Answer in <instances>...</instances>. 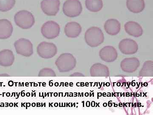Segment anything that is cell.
I'll return each instance as SVG.
<instances>
[{"instance_id":"obj_17","label":"cell","mask_w":153,"mask_h":115,"mask_svg":"<svg viewBox=\"0 0 153 115\" xmlns=\"http://www.w3.org/2000/svg\"><path fill=\"white\" fill-rule=\"evenodd\" d=\"M90 74L92 76H108L109 75V70L104 64L97 63L91 67Z\"/></svg>"},{"instance_id":"obj_12","label":"cell","mask_w":153,"mask_h":115,"mask_svg":"<svg viewBox=\"0 0 153 115\" xmlns=\"http://www.w3.org/2000/svg\"><path fill=\"white\" fill-rule=\"evenodd\" d=\"M82 31L81 26L76 22H70L67 23L64 28V32L67 37L75 38L78 37Z\"/></svg>"},{"instance_id":"obj_2","label":"cell","mask_w":153,"mask_h":115,"mask_svg":"<svg viewBox=\"0 0 153 115\" xmlns=\"http://www.w3.org/2000/svg\"><path fill=\"white\" fill-rule=\"evenodd\" d=\"M85 39L86 44L91 47L99 46L103 43L104 36L101 29L97 27H91L86 31Z\"/></svg>"},{"instance_id":"obj_8","label":"cell","mask_w":153,"mask_h":115,"mask_svg":"<svg viewBox=\"0 0 153 115\" xmlns=\"http://www.w3.org/2000/svg\"><path fill=\"white\" fill-rule=\"evenodd\" d=\"M60 2L59 0H43L41 8L43 12L48 16H55L59 12Z\"/></svg>"},{"instance_id":"obj_11","label":"cell","mask_w":153,"mask_h":115,"mask_svg":"<svg viewBox=\"0 0 153 115\" xmlns=\"http://www.w3.org/2000/svg\"><path fill=\"white\" fill-rule=\"evenodd\" d=\"M140 65L139 60L135 58H125L122 61L120 64L122 69L126 72H134Z\"/></svg>"},{"instance_id":"obj_15","label":"cell","mask_w":153,"mask_h":115,"mask_svg":"<svg viewBox=\"0 0 153 115\" xmlns=\"http://www.w3.org/2000/svg\"><path fill=\"white\" fill-rule=\"evenodd\" d=\"M15 61V56L12 50L4 49L0 51V65L4 67L12 66Z\"/></svg>"},{"instance_id":"obj_6","label":"cell","mask_w":153,"mask_h":115,"mask_svg":"<svg viewBox=\"0 0 153 115\" xmlns=\"http://www.w3.org/2000/svg\"><path fill=\"white\" fill-rule=\"evenodd\" d=\"M16 52L19 55L25 57H30L33 53V44L32 42L25 38H21L14 43Z\"/></svg>"},{"instance_id":"obj_4","label":"cell","mask_w":153,"mask_h":115,"mask_svg":"<svg viewBox=\"0 0 153 115\" xmlns=\"http://www.w3.org/2000/svg\"><path fill=\"white\" fill-rule=\"evenodd\" d=\"M63 12L66 16L74 18L82 13V4L79 0H67L63 4Z\"/></svg>"},{"instance_id":"obj_14","label":"cell","mask_w":153,"mask_h":115,"mask_svg":"<svg viewBox=\"0 0 153 115\" xmlns=\"http://www.w3.org/2000/svg\"><path fill=\"white\" fill-rule=\"evenodd\" d=\"M124 28L126 32L133 37H139L143 35V28L136 22L130 21L127 22L125 25Z\"/></svg>"},{"instance_id":"obj_5","label":"cell","mask_w":153,"mask_h":115,"mask_svg":"<svg viewBox=\"0 0 153 115\" xmlns=\"http://www.w3.org/2000/svg\"><path fill=\"white\" fill-rule=\"evenodd\" d=\"M37 52L40 57L44 59H49L56 55L57 49L56 45L53 43L43 42L38 45Z\"/></svg>"},{"instance_id":"obj_13","label":"cell","mask_w":153,"mask_h":115,"mask_svg":"<svg viewBox=\"0 0 153 115\" xmlns=\"http://www.w3.org/2000/svg\"><path fill=\"white\" fill-rule=\"evenodd\" d=\"M13 25L7 19L0 20V39H5L10 38L13 33Z\"/></svg>"},{"instance_id":"obj_22","label":"cell","mask_w":153,"mask_h":115,"mask_svg":"<svg viewBox=\"0 0 153 115\" xmlns=\"http://www.w3.org/2000/svg\"><path fill=\"white\" fill-rule=\"evenodd\" d=\"M39 77H55L56 76L55 72L52 69L44 68L41 69L38 73Z\"/></svg>"},{"instance_id":"obj_1","label":"cell","mask_w":153,"mask_h":115,"mask_svg":"<svg viewBox=\"0 0 153 115\" xmlns=\"http://www.w3.org/2000/svg\"><path fill=\"white\" fill-rule=\"evenodd\" d=\"M76 60L70 53H63L57 58L55 65L60 72H66L72 70L76 66Z\"/></svg>"},{"instance_id":"obj_3","label":"cell","mask_w":153,"mask_h":115,"mask_svg":"<svg viewBox=\"0 0 153 115\" xmlns=\"http://www.w3.org/2000/svg\"><path fill=\"white\" fill-rule=\"evenodd\" d=\"M16 25L23 29H30L35 23V18L33 14L26 10L19 11L14 17Z\"/></svg>"},{"instance_id":"obj_9","label":"cell","mask_w":153,"mask_h":115,"mask_svg":"<svg viewBox=\"0 0 153 115\" xmlns=\"http://www.w3.org/2000/svg\"><path fill=\"white\" fill-rule=\"evenodd\" d=\"M118 47L121 52L125 55L135 54L138 49L137 42L129 38H126L120 41Z\"/></svg>"},{"instance_id":"obj_18","label":"cell","mask_w":153,"mask_h":115,"mask_svg":"<svg viewBox=\"0 0 153 115\" xmlns=\"http://www.w3.org/2000/svg\"><path fill=\"white\" fill-rule=\"evenodd\" d=\"M126 6L131 12L138 13L143 10L145 3L144 0H127Z\"/></svg>"},{"instance_id":"obj_16","label":"cell","mask_w":153,"mask_h":115,"mask_svg":"<svg viewBox=\"0 0 153 115\" xmlns=\"http://www.w3.org/2000/svg\"><path fill=\"white\" fill-rule=\"evenodd\" d=\"M105 30L111 36H115L120 32L121 25L119 21L115 19H110L106 21L104 26Z\"/></svg>"},{"instance_id":"obj_23","label":"cell","mask_w":153,"mask_h":115,"mask_svg":"<svg viewBox=\"0 0 153 115\" xmlns=\"http://www.w3.org/2000/svg\"><path fill=\"white\" fill-rule=\"evenodd\" d=\"M83 75L82 73H79V72H75V73H73V74L71 75L70 76H83Z\"/></svg>"},{"instance_id":"obj_10","label":"cell","mask_w":153,"mask_h":115,"mask_svg":"<svg viewBox=\"0 0 153 115\" xmlns=\"http://www.w3.org/2000/svg\"><path fill=\"white\" fill-rule=\"evenodd\" d=\"M99 55L102 60L105 62H113L117 58V52L112 46H105L100 50Z\"/></svg>"},{"instance_id":"obj_7","label":"cell","mask_w":153,"mask_h":115,"mask_svg":"<svg viewBox=\"0 0 153 115\" xmlns=\"http://www.w3.org/2000/svg\"><path fill=\"white\" fill-rule=\"evenodd\" d=\"M41 33L47 39H54L59 36L60 27L54 21H48L44 23L41 29Z\"/></svg>"},{"instance_id":"obj_20","label":"cell","mask_w":153,"mask_h":115,"mask_svg":"<svg viewBox=\"0 0 153 115\" xmlns=\"http://www.w3.org/2000/svg\"><path fill=\"white\" fill-rule=\"evenodd\" d=\"M153 74L152 61H146L139 72L140 76H152Z\"/></svg>"},{"instance_id":"obj_19","label":"cell","mask_w":153,"mask_h":115,"mask_svg":"<svg viewBox=\"0 0 153 115\" xmlns=\"http://www.w3.org/2000/svg\"><path fill=\"white\" fill-rule=\"evenodd\" d=\"M86 8L92 12H97L101 10L103 7L102 0H85Z\"/></svg>"},{"instance_id":"obj_21","label":"cell","mask_w":153,"mask_h":115,"mask_svg":"<svg viewBox=\"0 0 153 115\" xmlns=\"http://www.w3.org/2000/svg\"><path fill=\"white\" fill-rule=\"evenodd\" d=\"M16 0H0V11L7 12L13 7Z\"/></svg>"}]
</instances>
